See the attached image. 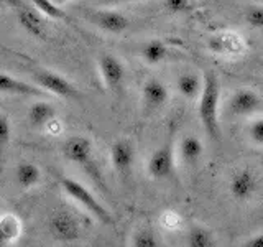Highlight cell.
<instances>
[{
    "mask_svg": "<svg viewBox=\"0 0 263 247\" xmlns=\"http://www.w3.org/2000/svg\"><path fill=\"white\" fill-rule=\"evenodd\" d=\"M222 86L220 79L212 69H208L202 74V91L197 97V117L212 142H220L222 130L219 122V107H220Z\"/></svg>",
    "mask_w": 263,
    "mask_h": 247,
    "instance_id": "cell-1",
    "label": "cell"
},
{
    "mask_svg": "<svg viewBox=\"0 0 263 247\" xmlns=\"http://www.w3.org/2000/svg\"><path fill=\"white\" fill-rule=\"evenodd\" d=\"M60 185L63 188V191L68 195L74 203L79 204L82 209H86L90 216L96 218L99 222H102V224H105V226L114 224V218H112L110 211L107 209L105 206L94 196V193L82 185L81 181L74 180V178L63 177L60 180Z\"/></svg>",
    "mask_w": 263,
    "mask_h": 247,
    "instance_id": "cell-2",
    "label": "cell"
},
{
    "mask_svg": "<svg viewBox=\"0 0 263 247\" xmlns=\"http://www.w3.org/2000/svg\"><path fill=\"white\" fill-rule=\"evenodd\" d=\"M63 155L71 163L78 165L84 170L87 175L92 177V180L99 186L104 188V180L101 175V170L96 165L94 160V147L92 142L84 135H72L63 144Z\"/></svg>",
    "mask_w": 263,
    "mask_h": 247,
    "instance_id": "cell-3",
    "label": "cell"
},
{
    "mask_svg": "<svg viewBox=\"0 0 263 247\" xmlns=\"http://www.w3.org/2000/svg\"><path fill=\"white\" fill-rule=\"evenodd\" d=\"M176 171V153L173 142L168 138L156 148L146 162V173L155 181H164L175 177Z\"/></svg>",
    "mask_w": 263,
    "mask_h": 247,
    "instance_id": "cell-4",
    "label": "cell"
},
{
    "mask_svg": "<svg viewBox=\"0 0 263 247\" xmlns=\"http://www.w3.org/2000/svg\"><path fill=\"white\" fill-rule=\"evenodd\" d=\"M31 76H33V81H35V84L43 89L45 93H49L61 99L79 97L76 86L60 73H54L51 69H45V68H36V69H33Z\"/></svg>",
    "mask_w": 263,
    "mask_h": 247,
    "instance_id": "cell-5",
    "label": "cell"
},
{
    "mask_svg": "<svg viewBox=\"0 0 263 247\" xmlns=\"http://www.w3.org/2000/svg\"><path fill=\"white\" fill-rule=\"evenodd\" d=\"M260 180L255 170L243 167L232 173L229 181V193L237 203H249L258 193Z\"/></svg>",
    "mask_w": 263,
    "mask_h": 247,
    "instance_id": "cell-6",
    "label": "cell"
},
{
    "mask_svg": "<svg viewBox=\"0 0 263 247\" xmlns=\"http://www.w3.org/2000/svg\"><path fill=\"white\" fill-rule=\"evenodd\" d=\"M261 109V97L250 87H238L230 94L226 111L232 117H249Z\"/></svg>",
    "mask_w": 263,
    "mask_h": 247,
    "instance_id": "cell-7",
    "label": "cell"
},
{
    "mask_svg": "<svg viewBox=\"0 0 263 247\" xmlns=\"http://www.w3.org/2000/svg\"><path fill=\"white\" fill-rule=\"evenodd\" d=\"M48 229L53 239L64 244L76 242L81 237V226L79 221L68 211H56L51 214L48 221Z\"/></svg>",
    "mask_w": 263,
    "mask_h": 247,
    "instance_id": "cell-8",
    "label": "cell"
},
{
    "mask_svg": "<svg viewBox=\"0 0 263 247\" xmlns=\"http://www.w3.org/2000/svg\"><path fill=\"white\" fill-rule=\"evenodd\" d=\"M86 19L110 35H122L130 27V20L125 13L110 10V8H101V10H89L86 12Z\"/></svg>",
    "mask_w": 263,
    "mask_h": 247,
    "instance_id": "cell-9",
    "label": "cell"
},
{
    "mask_svg": "<svg viewBox=\"0 0 263 247\" xmlns=\"http://www.w3.org/2000/svg\"><path fill=\"white\" fill-rule=\"evenodd\" d=\"M97 68L101 73L104 86L109 91H119L125 81V64L112 53H102L97 58Z\"/></svg>",
    "mask_w": 263,
    "mask_h": 247,
    "instance_id": "cell-10",
    "label": "cell"
},
{
    "mask_svg": "<svg viewBox=\"0 0 263 247\" xmlns=\"http://www.w3.org/2000/svg\"><path fill=\"white\" fill-rule=\"evenodd\" d=\"M170 101V89L158 78H148L142 86V105L143 111L153 114L163 109Z\"/></svg>",
    "mask_w": 263,
    "mask_h": 247,
    "instance_id": "cell-11",
    "label": "cell"
},
{
    "mask_svg": "<svg viewBox=\"0 0 263 247\" xmlns=\"http://www.w3.org/2000/svg\"><path fill=\"white\" fill-rule=\"evenodd\" d=\"M110 162L120 178H127L135 163V147L127 138H119L110 145Z\"/></svg>",
    "mask_w": 263,
    "mask_h": 247,
    "instance_id": "cell-12",
    "label": "cell"
},
{
    "mask_svg": "<svg viewBox=\"0 0 263 247\" xmlns=\"http://www.w3.org/2000/svg\"><path fill=\"white\" fill-rule=\"evenodd\" d=\"M208 46L214 55L224 58L238 56L245 49L243 40L234 31H220L217 35L211 37L208 41Z\"/></svg>",
    "mask_w": 263,
    "mask_h": 247,
    "instance_id": "cell-13",
    "label": "cell"
},
{
    "mask_svg": "<svg viewBox=\"0 0 263 247\" xmlns=\"http://www.w3.org/2000/svg\"><path fill=\"white\" fill-rule=\"evenodd\" d=\"M204 155V144L196 134H184L178 144V158L186 168H194Z\"/></svg>",
    "mask_w": 263,
    "mask_h": 247,
    "instance_id": "cell-14",
    "label": "cell"
},
{
    "mask_svg": "<svg viewBox=\"0 0 263 247\" xmlns=\"http://www.w3.org/2000/svg\"><path fill=\"white\" fill-rule=\"evenodd\" d=\"M0 94L16 97H40L45 94V91L35 84L15 78L12 74L0 73Z\"/></svg>",
    "mask_w": 263,
    "mask_h": 247,
    "instance_id": "cell-15",
    "label": "cell"
},
{
    "mask_svg": "<svg viewBox=\"0 0 263 247\" xmlns=\"http://www.w3.org/2000/svg\"><path fill=\"white\" fill-rule=\"evenodd\" d=\"M40 12H33L30 8H18L16 12V20H18L20 27L28 33L30 37L36 40H45L46 38V30H45V22L41 19Z\"/></svg>",
    "mask_w": 263,
    "mask_h": 247,
    "instance_id": "cell-16",
    "label": "cell"
},
{
    "mask_svg": "<svg viewBox=\"0 0 263 247\" xmlns=\"http://www.w3.org/2000/svg\"><path fill=\"white\" fill-rule=\"evenodd\" d=\"M170 56V46L166 41H163L160 38L148 40L140 48V58L150 66L160 64L164 60H168Z\"/></svg>",
    "mask_w": 263,
    "mask_h": 247,
    "instance_id": "cell-17",
    "label": "cell"
},
{
    "mask_svg": "<svg viewBox=\"0 0 263 247\" xmlns=\"http://www.w3.org/2000/svg\"><path fill=\"white\" fill-rule=\"evenodd\" d=\"M176 89L186 101H197L202 91V76L193 71L179 74L176 79Z\"/></svg>",
    "mask_w": 263,
    "mask_h": 247,
    "instance_id": "cell-18",
    "label": "cell"
},
{
    "mask_svg": "<svg viewBox=\"0 0 263 247\" xmlns=\"http://www.w3.org/2000/svg\"><path fill=\"white\" fill-rule=\"evenodd\" d=\"M28 122L33 129H45L48 123H51L56 117V109L45 101H36L28 109Z\"/></svg>",
    "mask_w": 263,
    "mask_h": 247,
    "instance_id": "cell-19",
    "label": "cell"
},
{
    "mask_svg": "<svg viewBox=\"0 0 263 247\" xmlns=\"http://www.w3.org/2000/svg\"><path fill=\"white\" fill-rule=\"evenodd\" d=\"M15 181L22 189H31L41 181V170L31 162H22L15 168Z\"/></svg>",
    "mask_w": 263,
    "mask_h": 247,
    "instance_id": "cell-20",
    "label": "cell"
},
{
    "mask_svg": "<svg viewBox=\"0 0 263 247\" xmlns=\"http://www.w3.org/2000/svg\"><path fill=\"white\" fill-rule=\"evenodd\" d=\"M22 222L13 214H0V245H7L15 242L20 237Z\"/></svg>",
    "mask_w": 263,
    "mask_h": 247,
    "instance_id": "cell-21",
    "label": "cell"
},
{
    "mask_svg": "<svg viewBox=\"0 0 263 247\" xmlns=\"http://www.w3.org/2000/svg\"><path fill=\"white\" fill-rule=\"evenodd\" d=\"M186 241H187L189 247H212V245H216V239H214V234L211 233V229H208L205 226H199V224H194L187 229Z\"/></svg>",
    "mask_w": 263,
    "mask_h": 247,
    "instance_id": "cell-22",
    "label": "cell"
},
{
    "mask_svg": "<svg viewBox=\"0 0 263 247\" xmlns=\"http://www.w3.org/2000/svg\"><path fill=\"white\" fill-rule=\"evenodd\" d=\"M132 245L135 247H158L160 239L150 227H140L132 236Z\"/></svg>",
    "mask_w": 263,
    "mask_h": 247,
    "instance_id": "cell-23",
    "label": "cell"
},
{
    "mask_svg": "<svg viewBox=\"0 0 263 247\" xmlns=\"http://www.w3.org/2000/svg\"><path fill=\"white\" fill-rule=\"evenodd\" d=\"M33 5H35L36 10L43 16H46V19H51V20L64 19V12L61 5H58L54 0H33Z\"/></svg>",
    "mask_w": 263,
    "mask_h": 247,
    "instance_id": "cell-24",
    "label": "cell"
},
{
    "mask_svg": "<svg viewBox=\"0 0 263 247\" xmlns=\"http://www.w3.org/2000/svg\"><path fill=\"white\" fill-rule=\"evenodd\" d=\"M243 20L252 30H261L263 31V5L252 4L245 8Z\"/></svg>",
    "mask_w": 263,
    "mask_h": 247,
    "instance_id": "cell-25",
    "label": "cell"
},
{
    "mask_svg": "<svg viewBox=\"0 0 263 247\" xmlns=\"http://www.w3.org/2000/svg\"><path fill=\"white\" fill-rule=\"evenodd\" d=\"M247 135L255 145L263 147V117H255L249 122L247 127Z\"/></svg>",
    "mask_w": 263,
    "mask_h": 247,
    "instance_id": "cell-26",
    "label": "cell"
},
{
    "mask_svg": "<svg viewBox=\"0 0 263 247\" xmlns=\"http://www.w3.org/2000/svg\"><path fill=\"white\" fill-rule=\"evenodd\" d=\"M163 8L168 15H183L191 8V0H163Z\"/></svg>",
    "mask_w": 263,
    "mask_h": 247,
    "instance_id": "cell-27",
    "label": "cell"
},
{
    "mask_svg": "<svg viewBox=\"0 0 263 247\" xmlns=\"http://www.w3.org/2000/svg\"><path fill=\"white\" fill-rule=\"evenodd\" d=\"M12 140V126L4 114H0V152H4Z\"/></svg>",
    "mask_w": 263,
    "mask_h": 247,
    "instance_id": "cell-28",
    "label": "cell"
},
{
    "mask_svg": "<svg viewBox=\"0 0 263 247\" xmlns=\"http://www.w3.org/2000/svg\"><path fill=\"white\" fill-rule=\"evenodd\" d=\"M243 245H247V247H263V234H257V236L249 237L243 242Z\"/></svg>",
    "mask_w": 263,
    "mask_h": 247,
    "instance_id": "cell-29",
    "label": "cell"
},
{
    "mask_svg": "<svg viewBox=\"0 0 263 247\" xmlns=\"http://www.w3.org/2000/svg\"><path fill=\"white\" fill-rule=\"evenodd\" d=\"M164 218L168 219L166 224H168L171 229H175V226H178V224H179V221H181L176 213H164Z\"/></svg>",
    "mask_w": 263,
    "mask_h": 247,
    "instance_id": "cell-30",
    "label": "cell"
},
{
    "mask_svg": "<svg viewBox=\"0 0 263 247\" xmlns=\"http://www.w3.org/2000/svg\"><path fill=\"white\" fill-rule=\"evenodd\" d=\"M109 2H115V4H120V2H142V0H109Z\"/></svg>",
    "mask_w": 263,
    "mask_h": 247,
    "instance_id": "cell-31",
    "label": "cell"
},
{
    "mask_svg": "<svg viewBox=\"0 0 263 247\" xmlns=\"http://www.w3.org/2000/svg\"><path fill=\"white\" fill-rule=\"evenodd\" d=\"M54 2H56L58 5H66V4H69V2H72V0H54Z\"/></svg>",
    "mask_w": 263,
    "mask_h": 247,
    "instance_id": "cell-32",
    "label": "cell"
},
{
    "mask_svg": "<svg viewBox=\"0 0 263 247\" xmlns=\"http://www.w3.org/2000/svg\"><path fill=\"white\" fill-rule=\"evenodd\" d=\"M0 213H2V203H0Z\"/></svg>",
    "mask_w": 263,
    "mask_h": 247,
    "instance_id": "cell-33",
    "label": "cell"
}]
</instances>
